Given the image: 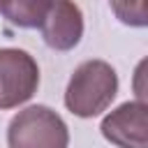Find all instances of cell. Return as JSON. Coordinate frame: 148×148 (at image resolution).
<instances>
[{
    "label": "cell",
    "mask_w": 148,
    "mask_h": 148,
    "mask_svg": "<svg viewBox=\"0 0 148 148\" xmlns=\"http://www.w3.org/2000/svg\"><path fill=\"white\" fill-rule=\"evenodd\" d=\"M39 30L49 49L72 51L83 37V14L74 0H51Z\"/></svg>",
    "instance_id": "obj_5"
},
{
    "label": "cell",
    "mask_w": 148,
    "mask_h": 148,
    "mask_svg": "<svg viewBox=\"0 0 148 148\" xmlns=\"http://www.w3.org/2000/svg\"><path fill=\"white\" fill-rule=\"evenodd\" d=\"M102 136L118 148H148V106L143 99L125 102L104 116Z\"/></svg>",
    "instance_id": "obj_4"
},
{
    "label": "cell",
    "mask_w": 148,
    "mask_h": 148,
    "mask_svg": "<svg viewBox=\"0 0 148 148\" xmlns=\"http://www.w3.org/2000/svg\"><path fill=\"white\" fill-rule=\"evenodd\" d=\"M9 148H67L69 130L65 120L44 104L18 111L7 127Z\"/></svg>",
    "instance_id": "obj_2"
},
{
    "label": "cell",
    "mask_w": 148,
    "mask_h": 148,
    "mask_svg": "<svg viewBox=\"0 0 148 148\" xmlns=\"http://www.w3.org/2000/svg\"><path fill=\"white\" fill-rule=\"evenodd\" d=\"M116 18L125 25H132V28H143L148 23L146 18V7H143V0H109Z\"/></svg>",
    "instance_id": "obj_7"
},
{
    "label": "cell",
    "mask_w": 148,
    "mask_h": 148,
    "mask_svg": "<svg viewBox=\"0 0 148 148\" xmlns=\"http://www.w3.org/2000/svg\"><path fill=\"white\" fill-rule=\"evenodd\" d=\"M37 88V60L23 49H0V109H14L28 102Z\"/></svg>",
    "instance_id": "obj_3"
},
{
    "label": "cell",
    "mask_w": 148,
    "mask_h": 148,
    "mask_svg": "<svg viewBox=\"0 0 148 148\" xmlns=\"http://www.w3.org/2000/svg\"><path fill=\"white\" fill-rule=\"evenodd\" d=\"M118 92V74L106 60H86L69 76L65 106L79 118H95L106 111Z\"/></svg>",
    "instance_id": "obj_1"
},
{
    "label": "cell",
    "mask_w": 148,
    "mask_h": 148,
    "mask_svg": "<svg viewBox=\"0 0 148 148\" xmlns=\"http://www.w3.org/2000/svg\"><path fill=\"white\" fill-rule=\"evenodd\" d=\"M49 5L51 0H0V12L12 25L30 30L42 25Z\"/></svg>",
    "instance_id": "obj_6"
}]
</instances>
